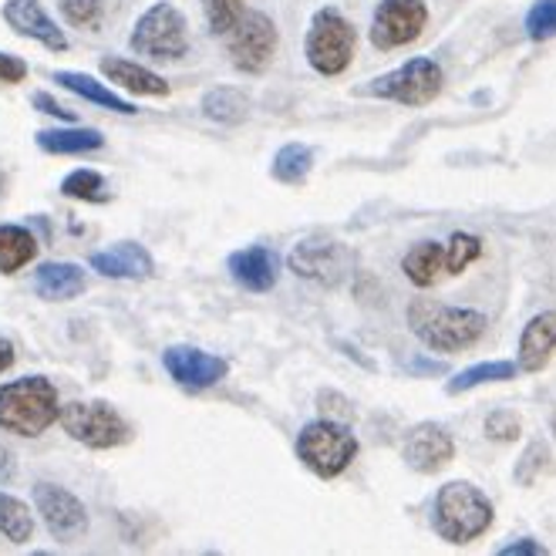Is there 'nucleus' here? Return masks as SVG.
I'll list each match as a JSON object with an SVG mask.
<instances>
[{
    "instance_id": "nucleus-8",
    "label": "nucleus",
    "mask_w": 556,
    "mask_h": 556,
    "mask_svg": "<svg viewBox=\"0 0 556 556\" xmlns=\"http://www.w3.org/2000/svg\"><path fill=\"white\" fill-rule=\"evenodd\" d=\"M442 85H445V75H442L439 61H432V58H412V61L402 64V68L375 78L368 85V94L384 98V102H395V105L421 109V105L435 102Z\"/></svg>"
},
{
    "instance_id": "nucleus-29",
    "label": "nucleus",
    "mask_w": 556,
    "mask_h": 556,
    "mask_svg": "<svg viewBox=\"0 0 556 556\" xmlns=\"http://www.w3.org/2000/svg\"><path fill=\"white\" fill-rule=\"evenodd\" d=\"M516 371H519V365H513V362H482V365H472V368L459 371L448 381V395H463V391H469V388L493 384V381H513Z\"/></svg>"
},
{
    "instance_id": "nucleus-11",
    "label": "nucleus",
    "mask_w": 556,
    "mask_h": 556,
    "mask_svg": "<svg viewBox=\"0 0 556 556\" xmlns=\"http://www.w3.org/2000/svg\"><path fill=\"white\" fill-rule=\"evenodd\" d=\"M30 500H35V513L48 527V533L58 543H75L88 530V509L85 503L58 482H35L30 489Z\"/></svg>"
},
{
    "instance_id": "nucleus-12",
    "label": "nucleus",
    "mask_w": 556,
    "mask_h": 556,
    "mask_svg": "<svg viewBox=\"0 0 556 556\" xmlns=\"http://www.w3.org/2000/svg\"><path fill=\"white\" fill-rule=\"evenodd\" d=\"M429 27L425 0H381L371 17V45L378 51H395L421 38Z\"/></svg>"
},
{
    "instance_id": "nucleus-28",
    "label": "nucleus",
    "mask_w": 556,
    "mask_h": 556,
    "mask_svg": "<svg viewBox=\"0 0 556 556\" xmlns=\"http://www.w3.org/2000/svg\"><path fill=\"white\" fill-rule=\"evenodd\" d=\"M61 195L64 200H81V203H109L112 192L102 173L94 169H75L61 179Z\"/></svg>"
},
{
    "instance_id": "nucleus-32",
    "label": "nucleus",
    "mask_w": 556,
    "mask_h": 556,
    "mask_svg": "<svg viewBox=\"0 0 556 556\" xmlns=\"http://www.w3.org/2000/svg\"><path fill=\"white\" fill-rule=\"evenodd\" d=\"M445 247H448V264H452V277H459V274H466V267L469 264H476V260L482 256V240L479 237H472V233H452L448 240H445Z\"/></svg>"
},
{
    "instance_id": "nucleus-30",
    "label": "nucleus",
    "mask_w": 556,
    "mask_h": 556,
    "mask_svg": "<svg viewBox=\"0 0 556 556\" xmlns=\"http://www.w3.org/2000/svg\"><path fill=\"white\" fill-rule=\"evenodd\" d=\"M105 0H58V11L61 17L68 21L72 27L81 30H98L105 21Z\"/></svg>"
},
{
    "instance_id": "nucleus-19",
    "label": "nucleus",
    "mask_w": 556,
    "mask_h": 556,
    "mask_svg": "<svg viewBox=\"0 0 556 556\" xmlns=\"http://www.w3.org/2000/svg\"><path fill=\"white\" fill-rule=\"evenodd\" d=\"M556 354V311H540L519 334V368L522 371H543Z\"/></svg>"
},
{
    "instance_id": "nucleus-7",
    "label": "nucleus",
    "mask_w": 556,
    "mask_h": 556,
    "mask_svg": "<svg viewBox=\"0 0 556 556\" xmlns=\"http://www.w3.org/2000/svg\"><path fill=\"white\" fill-rule=\"evenodd\" d=\"M58 425L68 432V439H75L94 452L118 448L132 439V425H128L118 415V408L109 402H68V405H61Z\"/></svg>"
},
{
    "instance_id": "nucleus-5",
    "label": "nucleus",
    "mask_w": 556,
    "mask_h": 556,
    "mask_svg": "<svg viewBox=\"0 0 556 556\" xmlns=\"http://www.w3.org/2000/svg\"><path fill=\"white\" fill-rule=\"evenodd\" d=\"M354 48H357V30L351 27V21L341 11L320 8L311 17L307 38H304V54H307V64L317 75H324V78L344 75L354 61Z\"/></svg>"
},
{
    "instance_id": "nucleus-18",
    "label": "nucleus",
    "mask_w": 556,
    "mask_h": 556,
    "mask_svg": "<svg viewBox=\"0 0 556 556\" xmlns=\"http://www.w3.org/2000/svg\"><path fill=\"white\" fill-rule=\"evenodd\" d=\"M30 287L41 301H54V304H64V301H75L78 293H85L88 287V274L72 264V260H51V264H41L30 277Z\"/></svg>"
},
{
    "instance_id": "nucleus-27",
    "label": "nucleus",
    "mask_w": 556,
    "mask_h": 556,
    "mask_svg": "<svg viewBox=\"0 0 556 556\" xmlns=\"http://www.w3.org/2000/svg\"><path fill=\"white\" fill-rule=\"evenodd\" d=\"M0 536L14 546H24L35 536V513L11 493H0Z\"/></svg>"
},
{
    "instance_id": "nucleus-37",
    "label": "nucleus",
    "mask_w": 556,
    "mask_h": 556,
    "mask_svg": "<svg viewBox=\"0 0 556 556\" xmlns=\"http://www.w3.org/2000/svg\"><path fill=\"white\" fill-rule=\"evenodd\" d=\"M500 553L503 556H546V546H540L536 540H516V543H506Z\"/></svg>"
},
{
    "instance_id": "nucleus-35",
    "label": "nucleus",
    "mask_w": 556,
    "mask_h": 556,
    "mask_svg": "<svg viewBox=\"0 0 556 556\" xmlns=\"http://www.w3.org/2000/svg\"><path fill=\"white\" fill-rule=\"evenodd\" d=\"M27 78V61L0 51V85H21Z\"/></svg>"
},
{
    "instance_id": "nucleus-31",
    "label": "nucleus",
    "mask_w": 556,
    "mask_h": 556,
    "mask_svg": "<svg viewBox=\"0 0 556 556\" xmlns=\"http://www.w3.org/2000/svg\"><path fill=\"white\" fill-rule=\"evenodd\" d=\"M203 11H206V24L216 38H223L226 30H230L243 11H247V0H203Z\"/></svg>"
},
{
    "instance_id": "nucleus-10",
    "label": "nucleus",
    "mask_w": 556,
    "mask_h": 556,
    "mask_svg": "<svg viewBox=\"0 0 556 556\" xmlns=\"http://www.w3.org/2000/svg\"><path fill=\"white\" fill-rule=\"evenodd\" d=\"M287 267L304 277V280H314L320 287H341L351 270H354V253L338 243V240H301L298 247L290 250L287 256Z\"/></svg>"
},
{
    "instance_id": "nucleus-33",
    "label": "nucleus",
    "mask_w": 556,
    "mask_h": 556,
    "mask_svg": "<svg viewBox=\"0 0 556 556\" xmlns=\"http://www.w3.org/2000/svg\"><path fill=\"white\" fill-rule=\"evenodd\" d=\"M527 35L533 41H549L556 38V0H536L527 14Z\"/></svg>"
},
{
    "instance_id": "nucleus-39",
    "label": "nucleus",
    "mask_w": 556,
    "mask_h": 556,
    "mask_svg": "<svg viewBox=\"0 0 556 556\" xmlns=\"http://www.w3.org/2000/svg\"><path fill=\"white\" fill-rule=\"evenodd\" d=\"M14 479V455L8 448H0V482H11Z\"/></svg>"
},
{
    "instance_id": "nucleus-38",
    "label": "nucleus",
    "mask_w": 556,
    "mask_h": 556,
    "mask_svg": "<svg viewBox=\"0 0 556 556\" xmlns=\"http://www.w3.org/2000/svg\"><path fill=\"white\" fill-rule=\"evenodd\" d=\"M14 344L8 341V338H0V375L4 371H11V365H14Z\"/></svg>"
},
{
    "instance_id": "nucleus-24",
    "label": "nucleus",
    "mask_w": 556,
    "mask_h": 556,
    "mask_svg": "<svg viewBox=\"0 0 556 556\" xmlns=\"http://www.w3.org/2000/svg\"><path fill=\"white\" fill-rule=\"evenodd\" d=\"M38 256V240L27 226L0 223V274L14 277Z\"/></svg>"
},
{
    "instance_id": "nucleus-41",
    "label": "nucleus",
    "mask_w": 556,
    "mask_h": 556,
    "mask_svg": "<svg viewBox=\"0 0 556 556\" xmlns=\"http://www.w3.org/2000/svg\"><path fill=\"white\" fill-rule=\"evenodd\" d=\"M549 425H553V435H556V412H553V421Z\"/></svg>"
},
{
    "instance_id": "nucleus-14",
    "label": "nucleus",
    "mask_w": 556,
    "mask_h": 556,
    "mask_svg": "<svg viewBox=\"0 0 556 556\" xmlns=\"http://www.w3.org/2000/svg\"><path fill=\"white\" fill-rule=\"evenodd\" d=\"M402 459L412 472L421 476H435L442 472L452 459H455V442L452 435L435 421H421L408 432L405 445H402Z\"/></svg>"
},
{
    "instance_id": "nucleus-36",
    "label": "nucleus",
    "mask_w": 556,
    "mask_h": 556,
    "mask_svg": "<svg viewBox=\"0 0 556 556\" xmlns=\"http://www.w3.org/2000/svg\"><path fill=\"white\" fill-rule=\"evenodd\" d=\"M30 105H35L38 112H45V115H54V118H61V122H75V115L64 109L58 98H51L48 91H35L30 94Z\"/></svg>"
},
{
    "instance_id": "nucleus-20",
    "label": "nucleus",
    "mask_w": 556,
    "mask_h": 556,
    "mask_svg": "<svg viewBox=\"0 0 556 556\" xmlns=\"http://www.w3.org/2000/svg\"><path fill=\"white\" fill-rule=\"evenodd\" d=\"M98 72H102L112 85L132 91V94H146V98H166L169 94V81L155 75L152 68L139 61H128V58H115V54H105L98 61Z\"/></svg>"
},
{
    "instance_id": "nucleus-23",
    "label": "nucleus",
    "mask_w": 556,
    "mask_h": 556,
    "mask_svg": "<svg viewBox=\"0 0 556 556\" xmlns=\"http://www.w3.org/2000/svg\"><path fill=\"white\" fill-rule=\"evenodd\" d=\"M35 142L48 155H85L102 149L105 136L88 125H68V128H45V132L35 136Z\"/></svg>"
},
{
    "instance_id": "nucleus-40",
    "label": "nucleus",
    "mask_w": 556,
    "mask_h": 556,
    "mask_svg": "<svg viewBox=\"0 0 556 556\" xmlns=\"http://www.w3.org/2000/svg\"><path fill=\"white\" fill-rule=\"evenodd\" d=\"M8 195V173H4V166H0V200Z\"/></svg>"
},
{
    "instance_id": "nucleus-13",
    "label": "nucleus",
    "mask_w": 556,
    "mask_h": 556,
    "mask_svg": "<svg viewBox=\"0 0 556 556\" xmlns=\"http://www.w3.org/2000/svg\"><path fill=\"white\" fill-rule=\"evenodd\" d=\"M162 368L169 371V378L189 391H203L219 384L226 375H230V362L219 354H210L203 348L192 344H173L162 351Z\"/></svg>"
},
{
    "instance_id": "nucleus-22",
    "label": "nucleus",
    "mask_w": 556,
    "mask_h": 556,
    "mask_svg": "<svg viewBox=\"0 0 556 556\" xmlns=\"http://www.w3.org/2000/svg\"><path fill=\"white\" fill-rule=\"evenodd\" d=\"M51 81L64 91H72L78 98H85V102L98 105V109H105V112H115V115H136L139 109L132 102H125L122 94H115L105 81H98L85 72H54Z\"/></svg>"
},
{
    "instance_id": "nucleus-9",
    "label": "nucleus",
    "mask_w": 556,
    "mask_h": 556,
    "mask_svg": "<svg viewBox=\"0 0 556 556\" xmlns=\"http://www.w3.org/2000/svg\"><path fill=\"white\" fill-rule=\"evenodd\" d=\"M223 38L230 64L243 75H264L277 54V24L260 11H243V17Z\"/></svg>"
},
{
    "instance_id": "nucleus-25",
    "label": "nucleus",
    "mask_w": 556,
    "mask_h": 556,
    "mask_svg": "<svg viewBox=\"0 0 556 556\" xmlns=\"http://www.w3.org/2000/svg\"><path fill=\"white\" fill-rule=\"evenodd\" d=\"M203 115L219 125H240L250 115V98L240 88L219 85L203 94Z\"/></svg>"
},
{
    "instance_id": "nucleus-1",
    "label": "nucleus",
    "mask_w": 556,
    "mask_h": 556,
    "mask_svg": "<svg viewBox=\"0 0 556 556\" xmlns=\"http://www.w3.org/2000/svg\"><path fill=\"white\" fill-rule=\"evenodd\" d=\"M485 314L472 307H448L429 298H418L408 304V331L439 354L466 351L485 334Z\"/></svg>"
},
{
    "instance_id": "nucleus-6",
    "label": "nucleus",
    "mask_w": 556,
    "mask_h": 556,
    "mask_svg": "<svg viewBox=\"0 0 556 556\" xmlns=\"http://www.w3.org/2000/svg\"><path fill=\"white\" fill-rule=\"evenodd\" d=\"M128 48L149 61H179L189 54V21L186 14L169 4V0H159L152 4L132 27L128 35Z\"/></svg>"
},
{
    "instance_id": "nucleus-3",
    "label": "nucleus",
    "mask_w": 556,
    "mask_h": 556,
    "mask_svg": "<svg viewBox=\"0 0 556 556\" xmlns=\"http://www.w3.org/2000/svg\"><path fill=\"white\" fill-rule=\"evenodd\" d=\"M493 503L476 489L472 482L466 479H455V482H445L439 493H435V503H432V530L445 540V543H455V546H466L472 540H479L489 527H493Z\"/></svg>"
},
{
    "instance_id": "nucleus-15",
    "label": "nucleus",
    "mask_w": 556,
    "mask_h": 556,
    "mask_svg": "<svg viewBox=\"0 0 556 556\" xmlns=\"http://www.w3.org/2000/svg\"><path fill=\"white\" fill-rule=\"evenodd\" d=\"M4 24L21 38L45 45L48 51H68V38L45 11L41 0H4Z\"/></svg>"
},
{
    "instance_id": "nucleus-26",
    "label": "nucleus",
    "mask_w": 556,
    "mask_h": 556,
    "mask_svg": "<svg viewBox=\"0 0 556 556\" xmlns=\"http://www.w3.org/2000/svg\"><path fill=\"white\" fill-rule=\"evenodd\" d=\"M311 169H314V149L304 146V142L280 146L277 155H274V166H270L274 179L283 182V186H304Z\"/></svg>"
},
{
    "instance_id": "nucleus-34",
    "label": "nucleus",
    "mask_w": 556,
    "mask_h": 556,
    "mask_svg": "<svg viewBox=\"0 0 556 556\" xmlns=\"http://www.w3.org/2000/svg\"><path fill=\"white\" fill-rule=\"evenodd\" d=\"M482 432L493 439V442H516L522 435V421L513 408H500V412H489Z\"/></svg>"
},
{
    "instance_id": "nucleus-21",
    "label": "nucleus",
    "mask_w": 556,
    "mask_h": 556,
    "mask_svg": "<svg viewBox=\"0 0 556 556\" xmlns=\"http://www.w3.org/2000/svg\"><path fill=\"white\" fill-rule=\"evenodd\" d=\"M402 270L405 277L415 283V287H435L442 283L445 277H452V264H448V247L439 243V240H425V243H415L405 260H402Z\"/></svg>"
},
{
    "instance_id": "nucleus-16",
    "label": "nucleus",
    "mask_w": 556,
    "mask_h": 556,
    "mask_svg": "<svg viewBox=\"0 0 556 556\" xmlns=\"http://www.w3.org/2000/svg\"><path fill=\"white\" fill-rule=\"evenodd\" d=\"M88 267L94 274H102L109 280H149L155 274V260L152 253L136 243V240H122L109 250H98L88 256Z\"/></svg>"
},
{
    "instance_id": "nucleus-2",
    "label": "nucleus",
    "mask_w": 556,
    "mask_h": 556,
    "mask_svg": "<svg viewBox=\"0 0 556 556\" xmlns=\"http://www.w3.org/2000/svg\"><path fill=\"white\" fill-rule=\"evenodd\" d=\"M61 415L58 388L45 375H27L0 384V432L17 439L45 435Z\"/></svg>"
},
{
    "instance_id": "nucleus-4",
    "label": "nucleus",
    "mask_w": 556,
    "mask_h": 556,
    "mask_svg": "<svg viewBox=\"0 0 556 556\" xmlns=\"http://www.w3.org/2000/svg\"><path fill=\"white\" fill-rule=\"evenodd\" d=\"M293 452L304 469H311L320 479H338L354 459H357V439L348 425L334 421V418H317L307 421L298 442H293Z\"/></svg>"
},
{
    "instance_id": "nucleus-17",
    "label": "nucleus",
    "mask_w": 556,
    "mask_h": 556,
    "mask_svg": "<svg viewBox=\"0 0 556 556\" xmlns=\"http://www.w3.org/2000/svg\"><path fill=\"white\" fill-rule=\"evenodd\" d=\"M226 267H230V277L250 290V293H267L277 287V277H280V260L270 247H247V250H237L226 260Z\"/></svg>"
}]
</instances>
